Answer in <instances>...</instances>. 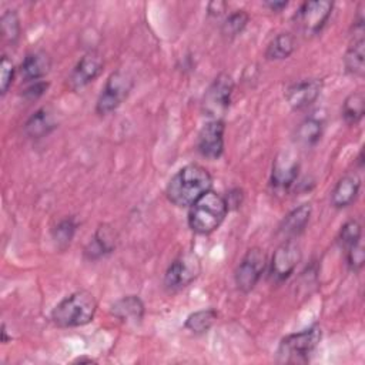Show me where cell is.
<instances>
[{
    "instance_id": "26",
    "label": "cell",
    "mask_w": 365,
    "mask_h": 365,
    "mask_svg": "<svg viewBox=\"0 0 365 365\" xmlns=\"http://www.w3.org/2000/svg\"><path fill=\"white\" fill-rule=\"evenodd\" d=\"M76 230H77V224H76L74 218L67 217V218L60 220L51 231V237H53L56 245L61 250H64L67 245H70V242L76 234Z\"/></svg>"
},
{
    "instance_id": "6",
    "label": "cell",
    "mask_w": 365,
    "mask_h": 365,
    "mask_svg": "<svg viewBox=\"0 0 365 365\" xmlns=\"http://www.w3.org/2000/svg\"><path fill=\"white\" fill-rule=\"evenodd\" d=\"M133 88V77L123 71L117 70L110 74L107 78L98 98L96 103V111L100 115H106L121 106V103L128 97Z\"/></svg>"
},
{
    "instance_id": "13",
    "label": "cell",
    "mask_w": 365,
    "mask_h": 365,
    "mask_svg": "<svg viewBox=\"0 0 365 365\" xmlns=\"http://www.w3.org/2000/svg\"><path fill=\"white\" fill-rule=\"evenodd\" d=\"M322 90V81L318 78H307L292 83L285 90V100L295 111L304 110L314 104Z\"/></svg>"
},
{
    "instance_id": "21",
    "label": "cell",
    "mask_w": 365,
    "mask_h": 365,
    "mask_svg": "<svg viewBox=\"0 0 365 365\" xmlns=\"http://www.w3.org/2000/svg\"><path fill=\"white\" fill-rule=\"evenodd\" d=\"M57 127L53 114L47 108H38L34 111L24 124V133L30 138H41L50 134Z\"/></svg>"
},
{
    "instance_id": "18",
    "label": "cell",
    "mask_w": 365,
    "mask_h": 365,
    "mask_svg": "<svg viewBox=\"0 0 365 365\" xmlns=\"http://www.w3.org/2000/svg\"><path fill=\"white\" fill-rule=\"evenodd\" d=\"M144 302L137 295H125L118 298L111 305V314L127 324H138L144 318Z\"/></svg>"
},
{
    "instance_id": "12",
    "label": "cell",
    "mask_w": 365,
    "mask_h": 365,
    "mask_svg": "<svg viewBox=\"0 0 365 365\" xmlns=\"http://www.w3.org/2000/svg\"><path fill=\"white\" fill-rule=\"evenodd\" d=\"M103 66H104V61L98 51L93 50L86 53L74 66L70 76L67 77L68 87L73 91L86 87L100 76Z\"/></svg>"
},
{
    "instance_id": "32",
    "label": "cell",
    "mask_w": 365,
    "mask_h": 365,
    "mask_svg": "<svg viewBox=\"0 0 365 365\" xmlns=\"http://www.w3.org/2000/svg\"><path fill=\"white\" fill-rule=\"evenodd\" d=\"M48 88V83L47 81H34L33 84H30L26 90H23V97L27 101H34L37 98H40Z\"/></svg>"
},
{
    "instance_id": "33",
    "label": "cell",
    "mask_w": 365,
    "mask_h": 365,
    "mask_svg": "<svg viewBox=\"0 0 365 365\" xmlns=\"http://www.w3.org/2000/svg\"><path fill=\"white\" fill-rule=\"evenodd\" d=\"M228 195L224 197L225 201H227V205H228V210L230 208H237L242 204V198H244V194L240 188H232L227 192Z\"/></svg>"
},
{
    "instance_id": "9",
    "label": "cell",
    "mask_w": 365,
    "mask_h": 365,
    "mask_svg": "<svg viewBox=\"0 0 365 365\" xmlns=\"http://www.w3.org/2000/svg\"><path fill=\"white\" fill-rule=\"evenodd\" d=\"M200 259L194 254H184L175 258L164 274V287L168 291H177L190 285L200 274Z\"/></svg>"
},
{
    "instance_id": "28",
    "label": "cell",
    "mask_w": 365,
    "mask_h": 365,
    "mask_svg": "<svg viewBox=\"0 0 365 365\" xmlns=\"http://www.w3.org/2000/svg\"><path fill=\"white\" fill-rule=\"evenodd\" d=\"M0 21H1V31H3L4 40L14 44L19 40L20 31H21L20 20H19L16 10H6L1 14Z\"/></svg>"
},
{
    "instance_id": "4",
    "label": "cell",
    "mask_w": 365,
    "mask_h": 365,
    "mask_svg": "<svg viewBox=\"0 0 365 365\" xmlns=\"http://www.w3.org/2000/svg\"><path fill=\"white\" fill-rule=\"evenodd\" d=\"M321 341V328L314 325L304 331L284 336L277 348L281 364H307Z\"/></svg>"
},
{
    "instance_id": "30",
    "label": "cell",
    "mask_w": 365,
    "mask_h": 365,
    "mask_svg": "<svg viewBox=\"0 0 365 365\" xmlns=\"http://www.w3.org/2000/svg\"><path fill=\"white\" fill-rule=\"evenodd\" d=\"M13 77H14V66L7 56H3L1 61H0V91H1V94L7 93L9 87L13 83Z\"/></svg>"
},
{
    "instance_id": "8",
    "label": "cell",
    "mask_w": 365,
    "mask_h": 365,
    "mask_svg": "<svg viewBox=\"0 0 365 365\" xmlns=\"http://www.w3.org/2000/svg\"><path fill=\"white\" fill-rule=\"evenodd\" d=\"M334 4L327 0L305 1L301 4L294 16V20L299 30L307 36L318 34L327 24Z\"/></svg>"
},
{
    "instance_id": "10",
    "label": "cell",
    "mask_w": 365,
    "mask_h": 365,
    "mask_svg": "<svg viewBox=\"0 0 365 365\" xmlns=\"http://www.w3.org/2000/svg\"><path fill=\"white\" fill-rule=\"evenodd\" d=\"M301 248L299 245L289 240H285L277 247L271 258L269 277L275 282H282L294 272L298 262L301 261Z\"/></svg>"
},
{
    "instance_id": "25",
    "label": "cell",
    "mask_w": 365,
    "mask_h": 365,
    "mask_svg": "<svg viewBox=\"0 0 365 365\" xmlns=\"http://www.w3.org/2000/svg\"><path fill=\"white\" fill-rule=\"evenodd\" d=\"M364 111H365L364 94L361 91L351 93L342 104V117L345 123L349 125L358 124L364 117Z\"/></svg>"
},
{
    "instance_id": "22",
    "label": "cell",
    "mask_w": 365,
    "mask_h": 365,
    "mask_svg": "<svg viewBox=\"0 0 365 365\" xmlns=\"http://www.w3.org/2000/svg\"><path fill=\"white\" fill-rule=\"evenodd\" d=\"M295 50V37L291 33L277 34L265 48L267 60H284L288 58Z\"/></svg>"
},
{
    "instance_id": "5",
    "label": "cell",
    "mask_w": 365,
    "mask_h": 365,
    "mask_svg": "<svg viewBox=\"0 0 365 365\" xmlns=\"http://www.w3.org/2000/svg\"><path fill=\"white\" fill-rule=\"evenodd\" d=\"M234 80L228 73H220L204 93L201 110L211 120H222L230 108Z\"/></svg>"
},
{
    "instance_id": "14",
    "label": "cell",
    "mask_w": 365,
    "mask_h": 365,
    "mask_svg": "<svg viewBox=\"0 0 365 365\" xmlns=\"http://www.w3.org/2000/svg\"><path fill=\"white\" fill-rule=\"evenodd\" d=\"M117 245V234L113 227L103 224L100 225L90 242L84 248V257L90 261L100 259L115 250Z\"/></svg>"
},
{
    "instance_id": "3",
    "label": "cell",
    "mask_w": 365,
    "mask_h": 365,
    "mask_svg": "<svg viewBox=\"0 0 365 365\" xmlns=\"http://www.w3.org/2000/svg\"><path fill=\"white\" fill-rule=\"evenodd\" d=\"M228 211L225 198L208 190L190 207L188 225L195 234L208 235L222 224Z\"/></svg>"
},
{
    "instance_id": "24",
    "label": "cell",
    "mask_w": 365,
    "mask_h": 365,
    "mask_svg": "<svg viewBox=\"0 0 365 365\" xmlns=\"http://www.w3.org/2000/svg\"><path fill=\"white\" fill-rule=\"evenodd\" d=\"M217 317L218 314L214 308L200 309L187 317L184 327L192 334H204L214 325Z\"/></svg>"
},
{
    "instance_id": "17",
    "label": "cell",
    "mask_w": 365,
    "mask_h": 365,
    "mask_svg": "<svg viewBox=\"0 0 365 365\" xmlns=\"http://www.w3.org/2000/svg\"><path fill=\"white\" fill-rule=\"evenodd\" d=\"M359 188H361V180L358 175L348 174L339 178L334 190L331 191L332 207L341 210L351 205L356 200Z\"/></svg>"
},
{
    "instance_id": "20",
    "label": "cell",
    "mask_w": 365,
    "mask_h": 365,
    "mask_svg": "<svg viewBox=\"0 0 365 365\" xmlns=\"http://www.w3.org/2000/svg\"><path fill=\"white\" fill-rule=\"evenodd\" d=\"M364 33H354V40L349 44L345 56H344V66L345 71L349 76L354 77H362L365 73V64H364Z\"/></svg>"
},
{
    "instance_id": "35",
    "label": "cell",
    "mask_w": 365,
    "mask_h": 365,
    "mask_svg": "<svg viewBox=\"0 0 365 365\" xmlns=\"http://www.w3.org/2000/svg\"><path fill=\"white\" fill-rule=\"evenodd\" d=\"M265 6L272 11H281L288 6V1H265Z\"/></svg>"
},
{
    "instance_id": "29",
    "label": "cell",
    "mask_w": 365,
    "mask_h": 365,
    "mask_svg": "<svg viewBox=\"0 0 365 365\" xmlns=\"http://www.w3.org/2000/svg\"><path fill=\"white\" fill-rule=\"evenodd\" d=\"M361 237H362V228L361 224L356 220H348L339 230V235L338 240L339 242L348 248L351 245H355L358 242H361Z\"/></svg>"
},
{
    "instance_id": "15",
    "label": "cell",
    "mask_w": 365,
    "mask_h": 365,
    "mask_svg": "<svg viewBox=\"0 0 365 365\" xmlns=\"http://www.w3.org/2000/svg\"><path fill=\"white\" fill-rule=\"evenodd\" d=\"M299 164L295 158L284 154V158L278 157L271 173V185L278 191H287L298 178Z\"/></svg>"
},
{
    "instance_id": "36",
    "label": "cell",
    "mask_w": 365,
    "mask_h": 365,
    "mask_svg": "<svg viewBox=\"0 0 365 365\" xmlns=\"http://www.w3.org/2000/svg\"><path fill=\"white\" fill-rule=\"evenodd\" d=\"M74 362H80V364H83V362H94V359H91V358H86V356H83V358H77Z\"/></svg>"
},
{
    "instance_id": "7",
    "label": "cell",
    "mask_w": 365,
    "mask_h": 365,
    "mask_svg": "<svg viewBox=\"0 0 365 365\" xmlns=\"http://www.w3.org/2000/svg\"><path fill=\"white\" fill-rule=\"evenodd\" d=\"M267 267V258L261 248L252 247L250 248L240 264L235 268L234 279L235 285L242 292H250L258 284L261 275L264 274Z\"/></svg>"
},
{
    "instance_id": "19",
    "label": "cell",
    "mask_w": 365,
    "mask_h": 365,
    "mask_svg": "<svg viewBox=\"0 0 365 365\" xmlns=\"http://www.w3.org/2000/svg\"><path fill=\"white\" fill-rule=\"evenodd\" d=\"M311 212H312L311 204H301L299 207L294 208L284 217L279 225V232L284 237H287V240L295 235H299L305 230L307 224L309 222Z\"/></svg>"
},
{
    "instance_id": "2",
    "label": "cell",
    "mask_w": 365,
    "mask_h": 365,
    "mask_svg": "<svg viewBox=\"0 0 365 365\" xmlns=\"http://www.w3.org/2000/svg\"><path fill=\"white\" fill-rule=\"evenodd\" d=\"M97 311L96 297L86 289L63 298L51 311V321L60 328H76L93 321Z\"/></svg>"
},
{
    "instance_id": "1",
    "label": "cell",
    "mask_w": 365,
    "mask_h": 365,
    "mask_svg": "<svg viewBox=\"0 0 365 365\" xmlns=\"http://www.w3.org/2000/svg\"><path fill=\"white\" fill-rule=\"evenodd\" d=\"M212 177L200 164H188L180 168L168 181L165 195L175 207H191L204 192L211 190Z\"/></svg>"
},
{
    "instance_id": "23",
    "label": "cell",
    "mask_w": 365,
    "mask_h": 365,
    "mask_svg": "<svg viewBox=\"0 0 365 365\" xmlns=\"http://www.w3.org/2000/svg\"><path fill=\"white\" fill-rule=\"evenodd\" d=\"M324 133V123L322 120L317 118V117H308L305 118L297 128V140L307 145H315Z\"/></svg>"
},
{
    "instance_id": "11",
    "label": "cell",
    "mask_w": 365,
    "mask_h": 365,
    "mask_svg": "<svg viewBox=\"0 0 365 365\" xmlns=\"http://www.w3.org/2000/svg\"><path fill=\"white\" fill-rule=\"evenodd\" d=\"M224 131L225 125L222 120H210L205 123L197 137L198 153L208 160L220 158L224 153Z\"/></svg>"
},
{
    "instance_id": "31",
    "label": "cell",
    "mask_w": 365,
    "mask_h": 365,
    "mask_svg": "<svg viewBox=\"0 0 365 365\" xmlns=\"http://www.w3.org/2000/svg\"><path fill=\"white\" fill-rule=\"evenodd\" d=\"M346 262L349 265V268L356 272L364 267L365 262V252H364V247L361 242L351 245L346 248Z\"/></svg>"
},
{
    "instance_id": "34",
    "label": "cell",
    "mask_w": 365,
    "mask_h": 365,
    "mask_svg": "<svg viewBox=\"0 0 365 365\" xmlns=\"http://www.w3.org/2000/svg\"><path fill=\"white\" fill-rule=\"evenodd\" d=\"M225 7H227V4L224 1H211L208 4V14L218 17L225 11Z\"/></svg>"
},
{
    "instance_id": "16",
    "label": "cell",
    "mask_w": 365,
    "mask_h": 365,
    "mask_svg": "<svg viewBox=\"0 0 365 365\" xmlns=\"http://www.w3.org/2000/svg\"><path fill=\"white\" fill-rule=\"evenodd\" d=\"M51 68V58L46 51L37 50L26 54L20 64V76L24 81H34L44 77Z\"/></svg>"
},
{
    "instance_id": "27",
    "label": "cell",
    "mask_w": 365,
    "mask_h": 365,
    "mask_svg": "<svg viewBox=\"0 0 365 365\" xmlns=\"http://www.w3.org/2000/svg\"><path fill=\"white\" fill-rule=\"evenodd\" d=\"M250 17L245 13V10H235L232 11L221 24V34L228 37V38H234L238 34L242 33V30L245 29L247 23H248Z\"/></svg>"
}]
</instances>
